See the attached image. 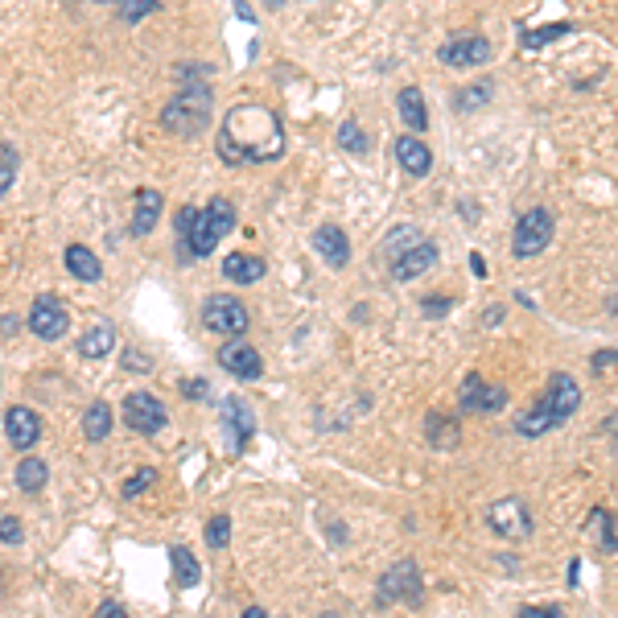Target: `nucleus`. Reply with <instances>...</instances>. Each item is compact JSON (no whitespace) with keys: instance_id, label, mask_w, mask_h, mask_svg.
Masks as SVG:
<instances>
[{"instance_id":"obj_1","label":"nucleus","mask_w":618,"mask_h":618,"mask_svg":"<svg viewBox=\"0 0 618 618\" xmlns=\"http://www.w3.org/2000/svg\"><path fill=\"white\" fill-rule=\"evenodd\" d=\"M285 153V128L277 112L264 103H239L223 116L219 128V161L227 165H264Z\"/></svg>"},{"instance_id":"obj_2","label":"nucleus","mask_w":618,"mask_h":618,"mask_svg":"<svg viewBox=\"0 0 618 618\" xmlns=\"http://www.w3.org/2000/svg\"><path fill=\"white\" fill-rule=\"evenodd\" d=\"M161 124L174 132V136H182V141L198 136L206 124H211V91H206V87H186V91H178L174 99L165 103Z\"/></svg>"},{"instance_id":"obj_3","label":"nucleus","mask_w":618,"mask_h":618,"mask_svg":"<svg viewBox=\"0 0 618 618\" xmlns=\"http://www.w3.org/2000/svg\"><path fill=\"white\" fill-rule=\"evenodd\" d=\"M235 227V206L227 198H215L206 211H198L194 227L186 231L190 239V256H211L219 244H223V235Z\"/></svg>"},{"instance_id":"obj_4","label":"nucleus","mask_w":618,"mask_h":618,"mask_svg":"<svg viewBox=\"0 0 618 618\" xmlns=\"http://www.w3.org/2000/svg\"><path fill=\"white\" fill-rule=\"evenodd\" d=\"M421 598H425V581H421V569H417V561H396L384 577H380V586H375V602L380 606H421Z\"/></svg>"},{"instance_id":"obj_5","label":"nucleus","mask_w":618,"mask_h":618,"mask_svg":"<svg viewBox=\"0 0 618 618\" xmlns=\"http://www.w3.org/2000/svg\"><path fill=\"white\" fill-rule=\"evenodd\" d=\"M548 244H553V211H544V206H532L515 219V231H511V252L515 256H540Z\"/></svg>"},{"instance_id":"obj_6","label":"nucleus","mask_w":618,"mask_h":618,"mask_svg":"<svg viewBox=\"0 0 618 618\" xmlns=\"http://www.w3.org/2000/svg\"><path fill=\"white\" fill-rule=\"evenodd\" d=\"M202 326L211 330V334H223V338H239L248 330V305L239 301V297H206L202 301Z\"/></svg>"},{"instance_id":"obj_7","label":"nucleus","mask_w":618,"mask_h":618,"mask_svg":"<svg viewBox=\"0 0 618 618\" xmlns=\"http://www.w3.org/2000/svg\"><path fill=\"white\" fill-rule=\"evenodd\" d=\"M165 404L153 396V392H132L124 396V425L141 437H157L165 429Z\"/></svg>"},{"instance_id":"obj_8","label":"nucleus","mask_w":618,"mask_h":618,"mask_svg":"<svg viewBox=\"0 0 618 618\" xmlns=\"http://www.w3.org/2000/svg\"><path fill=\"white\" fill-rule=\"evenodd\" d=\"M487 528L503 540H528L532 536V515L524 499H499L487 507Z\"/></svg>"},{"instance_id":"obj_9","label":"nucleus","mask_w":618,"mask_h":618,"mask_svg":"<svg viewBox=\"0 0 618 618\" xmlns=\"http://www.w3.org/2000/svg\"><path fill=\"white\" fill-rule=\"evenodd\" d=\"M66 326H71V314H66V305H62L58 297L42 293L38 301L29 305V330L38 334V338H46V342H58V338L66 334Z\"/></svg>"},{"instance_id":"obj_10","label":"nucleus","mask_w":618,"mask_h":618,"mask_svg":"<svg viewBox=\"0 0 618 618\" xmlns=\"http://www.w3.org/2000/svg\"><path fill=\"white\" fill-rule=\"evenodd\" d=\"M458 408L462 412H499V408H507V388L487 384L483 375H466L458 388Z\"/></svg>"},{"instance_id":"obj_11","label":"nucleus","mask_w":618,"mask_h":618,"mask_svg":"<svg viewBox=\"0 0 618 618\" xmlns=\"http://www.w3.org/2000/svg\"><path fill=\"white\" fill-rule=\"evenodd\" d=\"M491 54H495V46H491L487 38H478V33H466V38H450V42L437 50V58H441L445 66H454V71H462V66H483V62H491Z\"/></svg>"},{"instance_id":"obj_12","label":"nucleus","mask_w":618,"mask_h":618,"mask_svg":"<svg viewBox=\"0 0 618 618\" xmlns=\"http://www.w3.org/2000/svg\"><path fill=\"white\" fill-rule=\"evenodd\" d=\"M5 437H9V445H17L21 454L33 450V445L42 441V421H38V412L25 408V404H13V408L5 412Z\"/></svg>"},{"instance_id":"obj_13","label":"nucleus","mask_w":618,"mask_h":618,"mask_svg":"<svg viewBox=\"0 0 618 618\" xmlns=\"http://www.w3.org/2000/svg\"><path fill=\"white\" fill-rule=\"evenodd\" d=\"M544 404L557 412V421H561V425H565V421L573 417V412L581 408V388H577V380H573L569 371H553V375H548Z\"/></svg>"},{"instance_id":"obj_14","label":"nucleus","mask_w":618,"mask_h":618,"mask_svg":"<svg viewBox=\"0 0 618 618\" xmlns=\"http://www.w3.org/2000/svg\"><path fill=\"white\" fill-rule=\"evenodd\" d=\"M219 363L227 367V375H239V380H260L264 375V359L252 342H227L219 351Z\"/></svg>"},{"instance_id":"obj_15","label":"nucleus","mask_w":618,"mask_h":618,"mask_svg":"<svg viewBox=\"0 0 618 618\" xmlns=\"http://www.w3.org/2000/svg\"><path fill=\"white\" fill-rule=\"evenodd\" d=\"M433 264H437V248H433L429 239H425V244H417V248H412V252H404L400 260H392V264H388V272H392V281L408 285V281L425 277V272H429Z\"/></svg>"},{"instance_id":"obj_16","label":"nucleus","mask_w":618,"mask_h":618,"mask_svg":"<svg viewBox=\"0 0 618 618\" xmlns=\"http://www.w3.org/2000/svg\"><path fill=\"white\" fill-rule=\"evenodd\" d=\"M223 425H227V433H231V450L239 454L248 445V437L256 433V417H252V408L239 400V396H231V400H223Z\"/></svg>"},{"instance_id":"obj_17","label":"nucleus","mask_w":618,"mask_h":618,"mask_svg":"<svg viewBox=\"0 0 618 618\" xmlns=\"http://www.w3.org/2000/svg\"><path fill=\"white\" fill-rule=\"evenodd\" d=\"M396 161L408 178H425L433 169V149L421 141V136H400L396 141Z\"/></svg>"},{"instance_id":"obj_18","label":"nucleus","mask_w":618,"mask_h":618,"mask_svg":"<svg viewBox=\"0 0 618 618\" xmlns=\"http://www.w3.org/2000/svg\"><path fill=\"white\" fill-rule=\"evenodd\" d=\"M314 252L330 264V268H342L351 260V244H347V231L342 227H334V223H322L318 231H314Z\"/></svg>"},{"instance_id":"obj_19","label":"nucleus","mask_w":618,"mask_h":618,"mask_svg":"<svg viewBox=\"0 0 618 618\" xmlns=\"http://www.w3.org/2000/svg\"><path fill=\"white\" fill-rule=\"evenodd\" d=\"M553 429H561V421H557V412L548 408L544 400H536L532 408H524L520 417H515V433H520V437H544Z\"/></svg>"},{"instance_id":"obj_20","label":"nucleus","mask_w":618,"mask_h":618,"mask_svg":"<svg viewBox=\"0 0 618 618\" xmlns=\"http://www.w3.org/2000/svg\"><path fill=\"white\" fill-rule=\"evenodd\" d=\"M112 347H116V326L103 322V318H95L79 338V355L83 359H103V355H112Z\"/></svg>"},{"instance_id":"obj_21","label":"nucleus","mask_w":618,"mask_h":618,"mask_svg":"<svg viewBox=\"0 0 618 618\" xmlns=\"http://www.w3.org/2000/svg\"><path fill=\"white\" fill-rule=\"evenodd\" d=\"M396 112H400V120H404L412 132H425V128H429V108H425L421 87H404V91L396 95Z\"/></svg>"},{"instance_id":"obj_22","label":"nucleus","mask_w":618,"mask_h":618,"mask_svg":"<svg viewBox=\"0 0 618 618\" xmlns=\"http://www.w3.org/2000/svg\"><path fill=\"white\" fill-rule=\"evenodd\" d=\"M223 277L235 285H256L264 277V260L248 256V252H231V256H223Z\"/></svg>"},{"instance_id":"obj_23","label":"nucleus","mask_w":618,"mask_h":618,"mask_svg":"<svg viewBox=\"0 0 618 618\" xmlns=\"http://www.w3.org/2000/svg\"><path fill=\"white\" fill-rule=\"evenodd\" d=\"M132 202H136V215H132V235H149V231L157 227V219H161V206H165V202H161V194L145 186V190H136V198H132Z\"/></svg>"},{"instance_id":"obj_24","label":"nucleus","mask_w":618,"mask_h":618,"mask_svg":"<svg viewBox=\"0 0 618 618\" xmlns=\"http://www.w3.org/2000/svg\"><path fill=\"white\" fill-rule=\"evenodd\" d=\"M66 268H71V277H79V281H99V277H103L99 256H95L91 248H83V244H71V248H66Z\"/></svg>"},{"instance_id":"obj_25","label":"nucleus","mask_w":618,"mask_h":618,"mask_svg":"<svg viewBox=\"0 0 618 618\" xmlns=\"http://www.w3.org/2000/svg\"><path fill=\"white\" fill-rule=\"evenodd\" d=\"M417 244H425V235L412 227V223H400V227H392L388 235H384V256H388V264L392 260H400L404 252H412Z\"/></svg>"},{"instance_id":"obj_26","label":"nucleus","mask_w":618,"mask_h":618,"mask_svg":"<svg viewBox=\"0 0 618 618\" xmlns=\"http://www.w3.org/2000/svg\"><path fill=\"white\" fill-rule=\"evenodd\" d=\"M586 532L598 536V548H602V553H618V532H614V520H610L606 507H594V511H590Z\"/></svg>"},{"instance_id":"obj_27","label":"nucleus","mask_w":618,"mask_h":618,"mask_svg":"<svg viewBox=\"0 0 618 618\" xmlns=\"http://www.w3.org/2000/svg\"><path fill=\"white\" fill-rule=\"evenodd\" d=\"M425 433H429V441L437 445V450H454V445H458V425L450 421V417H441V412H429V417H425Z\"/></svg>"},{"instance_id":"obj_28","label":"nucleus","mask_w":618,"mask_h":618,"mask_svg":"<svg viewBox=\"0 0 618 618\" xmlns=\"http://www.w3.org/2000/svg\"><path fill=\"white\" fill-rule=\"evenodd\" d=\"M13 474H17V487H21L25 495L42 491V487H46V478H50V470H46V462H42V458H21Z\"/></svg>"},{"instance_id":"obj_29","label":"nucleus","mask_w":618,"mask_h":618,"mask_svg":"<svg viewBox=\"0 0 618 618\" xmlns=\"http://www.w3.org/2000/svg\"><path fill=\"white\" fill-rule=\"evenodd\" d=\"M169 565H174V581L178 586H198V577H202V569H198V557L190 553V548H169Z\"/></svg>"},{"instance_id":"obj_30","label":"nucleus","mask_w":618,"mask_h":618,"mask_svg":"<svg viewBox=\"0 0 618 618\" xmlns=\"http://www.w3.org/2000/svg\"><path fill=\"white\" fill-rule=\"evenodd\" d=\"M83 433H87V441H103L112 433V408L103 404V400H95L87 412H83Z\"/></svg>"},{"instance_id":"obj_31","label":"nucleus","mask_w":618,"mask_h":618,"mask_svg":"<svg viewBox=\"0 0 618 618\" xmlns=\"http://www.w3.org/2000/svg\"><path fill=\"white\" fill-rule=\"evenodd\" d=\"M487 99H491V83H474V87H462L454 95V108L458 112H474L478 103H487Z\"/></svg>"},{"instance_id":"obj_32","label":"nucleus","mask_w":618,"mask_h":618,"mask_svg":"<svg viewBox=\"0 0 618 618\" xmlns=\"http://www.w3.org/2000/svg\"><path fill=\"white\" fill-rule=\"evenodd\" d=\"M338 145L347 149V153H359V157H363V153H367V132H363L355 120H347V124L338 128Z\"/></svg>"},{"instance_id":"obj_33","label":"nucleus","mask_w":618,"mask_h":618,"mask_svg":"<svg viewBox=\"0 0 618 618\" xmlns=\"http://www.w3.org/2000/svg\"><path fill=\"white\" fill-rule=\"evenodd\" d=\"M565 33H569V25L561 21V25H544V29H524V46L528 50H540V46H548V42H557V38H565Z\"/></svg>"},{"instance_id":"obj_34","label":"nucleus","mask_w":618,"mask_h":618,"mask_svg":"<svg viewBox=\"0 0 618 618\" xmlns=\"http://www.w3.org/2000/svg\"><path fill=\"white\" fill-rule=\"evenodd\" d=\"M227 540H231V520L227 515H211V520H206V544L227 548Z\"/></svg>"},{"instance_id":"obj_35","label":"nucleus","mask_w":618,"mask_h":618,"mask_svg":"<svg viewBox=\"0 0 618 618\" xmlns=\"http://www.w3.org/2000/svg\"><path fill=\"white\" fill-rule=\"evenodd\" d=\"M149 13H157V0H120V17H124L128 25L145 21Z\"/></svg>"},{"instance_id":"obj_36","label":"nucleus","mask_w":618,"mask_h":618,"mask_svg":"<svg viewBox=\"0 0 618 618\" xmlns=\"http://www.w3.org/2000/svg\"><path fill=\"white\" fill-rule=\"evenodd\" d=\"M153 483H157V470H153V466H141V470H136L128 483H124V499H136L141 491H149Z\"/></svg>"},{"instance_id":"obj_37","label":"nucleus","mask_w":618,"mask_h":618,"mask_svg":"<svg viewBox=\"0 0 618 618\" xmlns=\"http://www.w3.org/2000/svg\"><path fill=\"white\" fill-rule=\"evenodd\" d=\"M13 174H17V149L5 145V149H0V194L13 186Z\"/></svg>"},{"instance_id":"obj_38","label":"nucleus","mask_w":618,"mask_h":618,"mask_svg":"<svg viewBox=\"0 0 618 618\" xmlns=\"http://www.w3.org/2000/svg\"><path fill=\"white\" fill-rule=\"evenodd\" d=\"M21 524L13 520V515H0V540H5V544H21Z\"/></svg>"},{"instance_id":"obj_39","label":"nucleus","mask_w":618,"mask_h":618,"mask_svg":"<svg viewBox=\"0 0 618 618\" xmlns=\"http://www.w3.org/2000/svg\"><path fill=\"white\" fill-rule=\"evenodd\" d=\"M421 309H425L429 318H441L445 309H454V301H450V297H425V301H421Z\"/></svg>"},{"instance_id":"obj_40","label":"nucleus","mask_w":618,"mask_h":618,"mask_svg":"<svg viewBox=\"0 0 618 618\" xmlns=\"http://www.w3.org/2000/svg\"><path fill=\"white\" fill-rule=\"evenodd\" d=\"M520 618H561L557 606H520Z\"/></svg>"},{"instance_id":"obj_41","label":"nucleus","mask_w":618,"mask_h":618,"mask_svg":"<svg viewBox=\"0 0 618 618\" xmlns=\"http://www.w3.org/2000/svg\"><path fill=\"white\" fill-rule=\"evenodd\" d=\"M95 618H128V610H124L120 602H103V606L95 610Z\"/></svg>"},{"instance_id":"obj_42","label":"nucleus","mask_w":618,"mask_h":618,"mask_svg":"<svg viewBox=\"0 0 618 618\" xmlns=\"http://www.w3.org/2000/svg\"><path fill=\"white\" fill-rule=\"evenodd\" d=\"M618 363V351H602V355H594V371H606V367H614Z\"/></svg>"},{"instance_id":"obj_43","label":"nucleus","mask_w":618,"mask_h":618,"mask_svg":"<svg viewBox=\"0 0 618 618\" xmlns=\"http://www.w3.org/2000/svg\"><path fill=\"white\" fill-rule=\"evenodd\" d=\"M182 392H186V396H194V400H202V396H206V384H202V380H194V384H182Z\"/></svg>"},{"instance_id":"obj_44","label":"nucleus","mask_w":618,"mask_h":618,"mask_svg":"<svg viewBox=\"0 0 618 618\" xmlns=\"http://www.w3.org/2000/svg\"><path fill=\"white\" fill-rule=\"evenodd\" d=\"M470 268H474V277H487V260H483V256H478V252L470 256Z\"/></svg>"},{"instance_id":"obj_45","label":"nucleus","mask_w":618,"mask_h":618,"mask_svg":"<svg viewBox=\"0 0 618 618\" xmlns=\"http://www.w3.org/2000/svg\"><path fill=\"white\" fill-rule=\"evenodd\" d=\"M235 13H239V17H244V21H252V17H256V13H252V9L244 5V0H235Z\"/></svg>"},{"instance_id":"obj_46","label":"nucleus","mask_w":618,"mask_h":618,"mask_svg":"<svg viewBox=\"0 0 618 618\" xmlns=\"http://www.w3.org/2000/svg\"><path fill=\"white\" fill-rule=\"evenodd\" d=\"M244 618H268V614H264L260 606H248V610H244Z\"/></svg>"},{"instance_id":"obj_47","label":"nucleus","mask_w":618,"mask_h":618,"mask_svg":"<svg viewBox=\"0 0 618 618\" xmlns=\"http://www.w3.org/2000/svg\"><path fill=\"white\" fill-rule=\"evenodd\" d=\"M99 5H112V0H99Z\"/></svg>"},{"instance_id":"obj_48","label":"nucleus","mask_w":618,"mask_h":618,"mask_svg":"<svg viewBox=\"0 0 618 618\" xmlns=\"http://www.w3.org/2000/svg\"><path fill=\"white\" fill-rule=\"evenodd\" d=\"M326 618H338V614H326Z\"/></svg>"}]
</instances>
